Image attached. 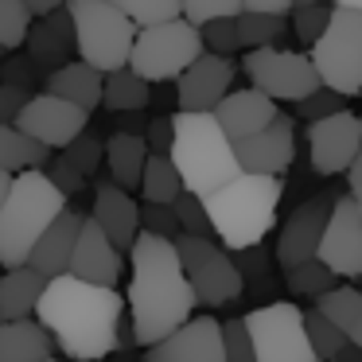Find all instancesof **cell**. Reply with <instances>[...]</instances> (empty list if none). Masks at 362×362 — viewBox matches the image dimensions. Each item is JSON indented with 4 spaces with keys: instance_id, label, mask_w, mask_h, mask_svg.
Masks as SVG:
<instances>
[{
    "instance_id": "1",
    "label": "cell",
    "mask_w": 362,
    "mask_h": 362,
    "mask_svg": "<svg viewBox=\"0 0 362 362\" xmlns=\"http://www.w3.org/2000/svg\"><path fill=\"white\" fill-rule=\"evenodd\" d=\"M125 300L117 288H94L74 276H55L43 284L35 323L51 335L55 354L71 362H102L117 351V323Z\"/></svg>"
},
{
    "instance_id": "2",
    "label": "cell",
    "mask_w": 362,
    "mask_h": 362,
    "mask_svg": "<svg viewBox=\"0 0 362 362\" xmlns=\"http://www.w3.org/2000/svg\"><path fill=\"white\" fill-rule=\"evenodd\" d=\"M129 331L133 343L148 351L152 343L168 339L175 327L191 320L195 312V296H191L187 281H183L175 245L164 238L136 234L129 245Z\"/></svg>"
},
{
    "instance_id": "3",
    "label": "cell",
    "mask_w": 362,
    "mask_h": 362,
    "mask_svg": "<svg viewBox=\"0 0 362 362\" xmlns=\"http://www.w3.org/2000/svg\"><path fill=\"white\" fill-rule=\"evenodd\" d=\"M284 199V183L273 175H245L238 172L230 183L203 199L211 234L226 253H242L265 242V234L276 226V206Z\"/></svg>"
},
{
    "instance_id": "4",
    "label": "cell",
    "mask_w": 362,
    "mask_h": 362,
    "mask_svg": "<svg viewBox=\"0 0 362 362\" xmlns=\"http://www.w3.org/2000/svg\"><path fill=\"white\" fill-rule=\"evenodd\" d=\"M180 187L195 199H206L238 175L234 148L211 113H172V148H168Z\"/></svg>"
},
{
    "instance_id": "5",
    "label": "cell",
    "mask_w": 362,
    "mask_h": 362,
    "mask_svg": "<svg viewBox=\"0 0 362 362\" xmlns=\"http://www.w3.org/2000/svg\"><path fill=\"white\" fill-rule=\"evenodd\" d=\"M66 211V199L47 183L43 172H20L12 175L8 195L0 199V269L28 265V253L40 242V234Z\"/></svg>"
},
{
    "instance_id": "6",
    "label": "cell",
    "mask_w": 362,
    "mask_h": 362,
    "mask_svg": "<svg viewBox=\"0 0 362 362\" xmlns=\"http://www.w3.org/2000/svg\"><path fill=\"white\" fill-rule=\"evenodd\" d=\"M63 12L71 20V40L78 51V63L98 74L125 71L129 47L136 40V28L125 16L102 4V0H63Z\"/></svg>"
},
{
    "instance_id": "7",
    "label": "cell",
    "mask_w": 362,
    "mask_h": 362,
    "mask_svg": "<svg viewBox=\"0 0 362 362\" xmlns=\"http://www.w3.org/2000/svg\"><path fill=\"white\" fill-rule=\"evenodd\" d=\"M203 55V40L191 24L183 20H168V24L141 28L129 47L125 71H133L144 86H172L195 59Z\"/></svg>"
},
{
    "instance_id": "8",
    "label": "cell",
    "mask_w": 362,
    "mask_h": 362,
    "mask_svg": "<svg viewBox=\"0 0 362 362\" xmlns=\"http://www.w3.org/2000/svg\"><path fill=\"white\" fill-rule=\"evenodd\" d=\"M308 63L323 90L351 102L362 90V12L331 8V20L323 35L312 43Z\"/></svg>"
},
{
    "instance_id": "9",
    "label": "cell",
    "mask_w": 362,
    "mask_h": 362,
    "mask_svg": "<svg viewBox=\"0 0 362 362\" xmlns=\"http://www.w3.org/2000/svg\"><path fill=\"white\" fill-rule=\"evenodd\" d=\"M175 257H180L183 281H187L195 304L203 308H222L242 296V276L234 269V257L211 238H175Z\"/></svg>"
},
{
    "instance_id": "10",
    "label": "cell",
    "mask_w": 362,
    "mask_h": 362,
    "mask_svg": "<svg viewBox=\"0 0 362 362\" xmlns=\"http://www.w3.org/2000/svg\"><path fill=\"white\" fill-rule=\"evenodd\" d=\"M242 323L250 335L253 362H315L304 335V312L292 300L253 308Z\"/></svg>"
},
{
    "instance_id": "11",
    "label": "cell",
    "mask_w": 362,
    "mask_h": 362,
    "mask_svg": "<svg viewBox=\"0 0 362 362\" xmlns=\"http://www.w3.org/2000/svg\"><path fill=\"white\" fill-rule=\"evenodd\" d=\"M242 71L250 78V90L265 94L269 102H304L308 94L320 90L312 63L304 51H284V47H261V51H245Z\"/></svg>"
},
{
    "instance_id": "12",
    "label": "cell",
    "mask_w": 362,
    "mask_h": 362,
    "mask_svg": "<svg viewBox=\"0 0 362 362\" xmlns=\"http://www.w3.org/2000/svg\"><path fill=\"white\" fill-rule=\"evenodd\" d=\"M315 261L343 281H354L362 273V203H354L351 195H339L331 206Z\"/></svg>"
},
{
    "instance_id": "13",
    "label": "cell",
    "mask_w": 362,
    "mask_h": 362,
    "mask_svg": "<svg viewBox=\"0 0 362 362\" xmlns=\"http://www.w3.org/2000/svg\"><path fill=\"white\" fill-rule=\"evenodd\" d=\"M90 125V113L78 110V105H66L51 94H32L24 102V110L16 113L12 129L24 133L28 141H35L47 152H63L74 136H82Z\"/></svg>"
},
{
    "instance_id": "14",
    "label": "cell",
    "mask_w": 362,
    "mask_h": 362,
    "mask_svg": "<svg viewBox=\"0 0 362 362\" xmlns=\"http://www.w3.org/2000/svg\"><path fill=\"white\" fill-rule=\"evenodd\" d=\"M358 156H362V121L354 117V110H343L327 121L308 125V160H312L315 175H323V180L343 175Z\"/></svg>"
},
{
    "instance_id": "15",
    "label": "cell",
    "mask_w": 362,
    "mask_h": 362,
    "mask_svg": "<svg viewBox=\"0 0 362 362\" xmlns=\"http://www.w3.org/2000/svg\"><path fill=\"white\" fill-rule=\"evenodd\" d=\"M335 199H339V191H315L312 199H304V203L284 218L281 234H276V253H273L276 265H281L284 273L296 269V265H304V261H315L323 222H327Z\"/></svg>"
},
{
    "instance_id": "16",
    "label": "cell",
    "mask_w": 362,
    "mask_h": 362,
    "mask_svg": "<svg viewBox=\"0 0 362 362\" xmlns=\"http://www.w3.org/2000/svg\"><path fill=\"white\" fill-rule=\"evenodd\" d=\"M230 148H234L238 172L281 180L292 168V156H296V125H292V117H276L273 125H265L261 133L230 141Z\"/></svg>"
},
{
    "instance_id": "17",
    "label": "cell",
    "mask_w": 362,
    "mask_h": 362,
    "mask_svg": "<svg viewBox=\"0 0 362 362\" xmlns=\"http://www.w3.org/2000/svg\"><path fill=\"white\" fill-rule=\"evenodd\" d=\"M238 78V66L230 59H218V55H199L187 71L175 78V113H211L222 98L230 94Z\"/></svg>"
},
{
    "instance_id": "18",
    "label": "cell",
    "mask_w": 362,
    "mask_h": 362,
    "mask_svg": "<svg viewBox=\"0 0 362 362\" xmlns=\"http://www.w3.org/2000/svg\"><path fill=\"white\" fill-rule=\"evenodd\" d=\"M144 362H222V323L191 315L183 327L144 351Z\"/></svg>"
},
{
    "instance_id": "19",
    "label": "cell",
    "mask_w": 362,
    "mask_h": 362,
    "mask_svg": "<svg viewBox=\"0 0 362 362\" xmlns=\"http://www.w3.org/2000/svg\"><path fill=\"white\" fill-rule=\"evenodd\" d=\"M66 276H74L82 284H94V288H117V281H121V253L113 250L110 238L90 218H82V226H78Z\"/></svg>"
},
{
    "instance_id": "20",
    "label": "cell",
    "mask_w": 362,
    "mask_h": 362,
    "mask_svg": "<svg viewBox=\"0 0 362 362\" xmlns=\"http://www.w3.org/2000/svg\"><path fill=\"white\" fill-rule=\"evenodd\" d=\"M211 117H214V125L226 133V141H242V136H253L265 125H273V121L281 117V110H276V102H269L265 94H257V90H230V94L211 110Z\"/></svg>"
},
{
    "instance_id": "21",
    "label": "cell",
    "mask_w": 362,
    "mask_h": 362,
    "mask_svg": "<svg viewBox=\"0 0 362 362\" xmlns=\"http://www.w3.org/2000/svg\"><path fill=\"white\" fill-rule=\"evenodd\" d=\"M136 211H141V203L129 191H117L113 183H98L94 187V214H90V222L110 238V245L117 253H129V245L136 238Z\"/></svg>"
},
{
    "instance_id": "22",
    "label": "cell",
    "mask_w": 362,
    "mask_h": 362,
    "mask_svg": "<svg viewBox=\"0 0 362 362\" xmlns=\"http://www.w3.org/2000/svg\"><path fill=\"white\" fill-rule=\"evenodd\" d=\"M82 226V214H74L66 206L55 222L40 234V242L32 245L28 253V269L40 273L43 281H55V276H66V265H71V250H74V238H78Z\"/></svg>"
},
{
    "instance_id": "23",
    "label": "cell",
    "mask_w": 362,
    "mask_h": 362,
    "mask_svg": "<svg viewBox=\"0 0 362 362\" xmlns=\"http://www.w3.org/2000/svg\"><path fill=\"white\" fill-rule=\"evenodd\" d=\"M28 63L35 66L40 74H51L59 71V66L71 63V51H74V40H71V20H66V12H51L43 24H32L28 28Z\"/></svg>"
},
{
    "instance_id": "24",
    "label": "cell",
    "mask_w": 362,
    "mask_h": 362,
    "mask_svg": "<svg viewBox=\"0 0 362 362\" xmlns=\"http://www.w3.org/2000/svg\"><path fill=\"white\" fill-rule=\"evenodd\" d=\"M148 160L141 133H113L110 141H102V168L110 172V180L117 191H133L141 187V168Z\"/></svg>"
},
{
    "instance_id": "25",
    "label": "cell",
    "mask_w": 362,
    "mask_h": 362,
    "mask_svg": "<svg viewBox=\"0 0 362 362\" xmlns=\"http://www.w3.org/2000/svg\"><path fill=\"white\" fill-rule=\"evenodd\" d=\"M43 94L90 113L94 105H102V74L90 71L86 63H66L59 71L43 74Z\"/></svg>"
},
{
    "instance_id": "26",
    "label": "cell",
    "mask_w": 362,
    "mask_h": 362,
    "mask_svg": "<svg viewBox=\"0 0 362 362\" xmlns=\"http://www.w3.org/2000/svg\"><path fill=\"white\" fill-rule=\"evenodd\" d=\"M55 343L35 320L0 323V362H51Z\"/></svg>"
},
{
    "instance_id": "27",
    "label": "cell",
    "mask_w": 362,
    "mask_h": 362,
    "mask_svg": "<svg viewBox=\"0 0 362 362\" xmlns=\"http://www.w3.org/2000/svg\"><path fill=\"white\" fill-rule=\"evenodd\" d=\"M315 312L339 331L351 346H362V292L354 284H335L331 292H323L315 300Z\"/></svg>"
},
{
    "instance_id": "28",
    "label": "cell",
    "mask_w": 362,
    "mask_h": 362,
    "mask_svg": "<svg viewBox=\"0 0 362 362\" xmlns=\"http://www.w3.org/2000/svg\"><path fill=\"white\" fill-rule=\"evenodd\" d=\"M43 276L32 273V269H12V273L0 276V323H12V320H32L35 304H40V292H43Z\"/></svg>"
},
{
    "instance_id": "29",
    "label": "cell",
    "mask_w": 362,
    "mask_h": 362,
    "mask_svg": "<svg viewBox=\"0 0 362 362\" xmlns=\"http://www.w3.org/2000/svg\"><path fill=\"white\" fill-rule=\"evenodd\" d=\"M51 160L47 148L28 141L12 125H0V175H20V172H43Z\"/></svg>"
},
{
    "instance_id": "30",
    "label": "cell",
    "mask_w": 362,
    "mask_h": 362,
    "mask_svg": "<svg viewBox=\"0 0 362 362\" xmlns=\"http://www.w3.org/2000/svg\"><path fill=\"white\" fill-rule=\"evenodd\" d=\"M102 105L110 113H141L148 105V86L133 71L102 74Z\"/></svg>"
},
{
    "instance_id": "31",
    "label": "cell",
    "mask_w": 362,
    "mask_h": 362,
    "mask_svg": "<svg viewBox=\"0 0 362 362\" xmlns=\"http://www.w3.org/2000/svg\"><path fill=\"white\" fill-rule=\"evenodd\" d=\"M141 191H144V203L172 206L175 199L183 195L180 175H175L172 160H168V156H148V160H144V168H141Z\"/></svg>"
},
{
    "instance_id": "32",
    "label": "cell",
    "mask_w": 362,
    "mask_h": 362,
    "mask_svg": "<svg viewBox=\"0 0 362 362\" xmlns=\"http://www.w3.org/2000/svg\"><path fill=\"white\" fill-rule=\"evenodd\" d=\"M234 28H238V47L261 51V47H276V43L284 40L288 20L284 16H253V12H238Z\"/></svg>"
},
{
    "instance_id": "33",
    "label": "cell",
    "mask_w": 362,
    "mask_h": 362,
    "mask_svg": "<svg viewBox=\"0 0 362 362\" xmlns=\"http://www.w3.org/2000/svg\"><path fill=\"white\" fill-rule=\"evenodd\" d=\"M102 4H110L117 16H125L136 32L152 28V24L180 20V0H102Z\"/></svg>"
},
{
    "instance_id": "34",
    "label": "cell",
    "mask_w": 362,
    "mask_h": 362,
    "mask_svg": "<svg viewBox=\"0 0 362 362\" xmlns=\"http://www.w3.org/2000/svg\"><path fill=\"white\" fill-rule=\"evenodd\" d=\"M284 284H288V292L300 296V300H320L323 292H331L339 284V276L327 273L320 261H304V265H296V269L284 273Z\"/></svg>"
},
{
    "instance_id": "35",
    "label": "cell",
    "mask_w": 362,
    "mask_h": 362,
    "mask_svg": "<svg viewBox=\"0 0 362 362\" xmlns=\"http://www.w3.org/2000/svg\"><path fill=\"white\" fill-rule=\"evenodd\" d=\"M304 335H308V346H312L315 362H335L339 354H343V346H351L320 312H315V308L304 312Z\"/></svg>"
},
{
    "instance_id": "36",
    "label": "cell",
    "mask_w": 362,
    "mask_h": 362,
    "mask_svg": "<svg viewBox=\"0 0 362 362\" xmlns=\"http://www.w3.org/2000/svg\"><path fill=\"white\" fill-rule=\"evenodd\" d=\"M28 28H32V12L24 8V0H0V51L4 55L24 47Z\"/></svg>"
},
{
    "instance_id": "37",
    "label": "cell",
    "mask_w": 362,
    "mask_h": 362,
    "mask_svg": "<svg viewBox=\"0 0 362 362\" xmlns=\"http://www.w3.org/2000/svg\"><path fill=\"white\" fill-rule=\"evenodd\" d=\"M242 12V0H180V20L199 32L211 20H234Z\"/></svg>"
},
{
    "instance_id": "38",
    "label": "cell",
    "mask_w": 362,
    "mask_h": 362,
    "mask_svg": "<svg viewBox=\"0 0 362 362\" xmlns=\"http://www.w3.org/2000/svg\"><path fill=\"white\" fill-rule=\"evenodd\" d=\"M59 156H63L78 175H86V180H90V175L102 168V136H90V133L74 136V141L66 144L63 152H59Z\"/></svg>"
},
{
    "instance_id": "39",
    "label": "cell",
    "mask_w": 362,
    "mask_h": 362,
    "mask_svg": "<svg viewBox=\"0 0 362 362\" xmlns=\"http://www.w3.org/2000/svg\"><path fill=\"white\" fill-rule=\"evenodd\" d=\"M172 214H175L180 234H187V238H211V222H206L203 199H195V195H187V191H183V195L172 203Z\"/></svg>"
},
{
    "instance_id": "40",
    "label": "cell",
    "mask_w": 362,
    "mask_h": 362,
    "mask_svg": "<svg viewBox=\"0 0 362 362\" xmlns=\"http://www.w3.org/2000/svg\"><path fill=\"white\" fill-rule=\"evenodd\" d=\"M136 234H148V238H164V242H175V238H180V226H175L172 206H152V203H144L141 211H136Z\"/></svg>"
},
{
    "instance_id": "41",
    "label": "cell",
    "mask_w": 362,
    "mask_h": 362,
    "mask_svg": "<svg viewBox=\"0 0 362 362\" xmlns=\"http://www.w3.org/2000/svg\"><path fill=\"white\" fill-rule=\"evenodd\" d=\"M199 40H203L206 55L230 59L238 51V28H234V20H211V24L199 28Z\"/></svg>"
},
{
    "instance_id": "42",
    "label": "cell",
    "mask_w": 362,
    "mask_h": 362,
    "mask_svg": "<svg viewBox=\"0 0 362 362\" xmlns=\"http://www.w3.org/2000/svg\"><path fill=\"white\" fill-rule=\"evenodd\" d=\"M343 110H351V102L346 98H339V94H331V90H315V94H308L304 102H296V113L312 125V121H327V117H335V113H343Z\"/></svg>"
},
{
    "instance_id": "43",
    "label": "cell",
    "mask_w": 362,
    "mask_h": 362,
    "mask_svg": "<svg viewBox=\"0 0 362 362\" xmlns=\"http://www.w3.org/2000/svg\"><path fill=\"white\" fill-rule=\"evenodd\" d=\"M40 78H43V74L28 63V55H4V59H0V86H12V90L32 94V86Z\"/></svg>"
},
{
    "instance_id": "44",
    "label": "cell",
    "mask_w": 362,
    "mask_h": 362,
    "mask_svg": "<svg viewBox=\"0 0 362 362\" xmlns=\"http://www.w3.org/2000/svg\"><path fill=\"white\" fill-rule=\"evenodd\" d=\"M327 20H331V4H315V8H296V12H292V32H296V40H300V43H308V47H312V43L323 35Z\"/></svg>"
},
{
    "instance_id": "45",
    "label": "cell",
    "mask_w": 362,
    "mask_h": 362,
    "mask_svg": "<svg viewBox=\"0 0 362 362\" xmlns=\"http://www.w3.org/2000/svg\"><path fill=\"white\" fill-rule=\"evenodd\" d=\"M43 175H47V183H51V187H55V191H59V195H63V199L78 195V191H82V187H86V183H90L86 175H78V172H74V168L66 164L63 156H51V160H47V172H43Z\"/></svg>"
},
{
    "instance_id": "46",
    "label": "cell",
    "mask_w": 362,
    "mask_h": 362,
    "mask_svg": "<svg viewBox=\"0 0 362 362\" xmlns=\"http://www.w3.org/2000/svg\"><path fill=\"white\" fill-rule=\"evenodd\" d=\"M222 362H253L250 335H245V323L242 320H226V323H222Z\"/></svg>"
},
{
    "instance_id": "47",
    "label": "cell",
    "mask_w": 362,
    "mask_h": 362,
    "mask_svg": "<svg viewBox=\"0 0 362 362\" xmlns=\"http://www.w3.org/2000/svg\"><path fill=\"white\" fill-rule=\"evenodd\" d=\"M144 148H148V156H168V148H172V117L168 113H160V117L148 121V129L141 133Z\"/></svg>"
},
{
    "instance_id": "48",
    "label": "cell",
    "mask_w": 362,
    "mask_h": 362,
    "mask_svg": "<svg viewBox=\"0 0 362 362\" xmlns=\"http://www.w3.org/2000/svg\"><path fill=\"white\" fill-rule=\"evenodd\" d=\"M28 98H32V94H24V90L0 86V125H12V121H16V113L24 110Z\"/></svg>"
},
{
    "instance_id": "49",
    "label": "cell",
    "mask_w": 362,
    "mask_h": 362,
    "mask_svg": "<svg viewBox=\"0 0 362 362\" xmlns=\"http://www.w3.org/2000/svg\"><path fill=\"white\" fill-rule=\"evenodd\" d=\"M242 12H253V16H284L288 20L292 0H242Z\"/></svg>"
},
{
    "instance_id": "50",
    "label": "cell",
    "mask_w": 362,
    "mask_h": 362,
    "mask_svg": "<svg viewBox=\"0 0 362 362\" xmlns=\"http://www.w3.org/2000/svg\"><path fill=\"white\" fill-rule=\"evenodd\" d=\"M24 8L32 12V20H35V16H40V20H47L51 12H59V8H63V0H24Z\"/></svg>"
},
{
    "instance_id": "51",
    "label": "cell",
    "mask_w": 362,
    "mask_h": 362,
    "mask_svg": "<svg viewBox=\"0 0 362 362\" xmlns=\"http://www.w3.org/2000/svg\"><path fill=\"white\" fill-rule=\"evenodd\" d=\"M335 362H362V346H343V354Z\"/></svg>"
},
{
    "instance_id": "52",
    "label": "cell",
    "mask_w": 362,
    "mask_h": 362,
    "mask_svg": "<svg viewBox=\"0 0 362 362\" xmlns=\"http://www.w3.org/2000/svg\"><path fill=\"white\" fill-rule=\"evenodd\" d=\"M331 8H346V12H362V0H331Z\"/></svg>"
},
{
    "instance_id": "53",
    "label": "cell",
    "mask_w": 362,
    "mask_h": 362,
    "mask_svg": "<svg viewBox=\"0 0 362 362\" xmlns=\"http://www.w3.org/2000/svg\"><path fill=\"white\" fill-rule=\"evenodd\" d=\"M315 4H327V0H292V12L296 8H315Z\"/></svg>"
},
{
    "instance_id": "54",
    "label": "cell",
    "mask_w": 362,
    "mask_h": 362,
    "mask_svg": "<svg viewBox=\"0 0 362 362\" xmlns=\"http://www.w3.org/2000/svg\"><path fill=\"white\" fill-rule=\"evenodd\" d=\"M8 183H12V175H0V199L8 195Z\"/></svg>"
},
{
    "instance_id": "55",
    "label": "cell",
    "mask_w": 362,
    "mask_h": 362,
    "mask_svg": "<svg viewBox=\"0 0 362 362\" xmlns=\"http://www.w3.org/2000/svg\"><path fill=\"white\" fill-rule=\"evenodd\" d=\"M0 59H4V51H0Z\"/></svg>"
},
{
    "instance_id": "56",
    "label": "cell",
    "mask_w": 362,
    "mask_h": 362,
    "mask_svg": "<svg viewBox=\"0 0 362 362\" xmlns=\"http://www.w3.org/2000/svg\"><path fill=\"white\" fill-rule=\"evenodd\" d=\"M51 362H59V358H51Z\"/></svg>"
}]
</instances>
